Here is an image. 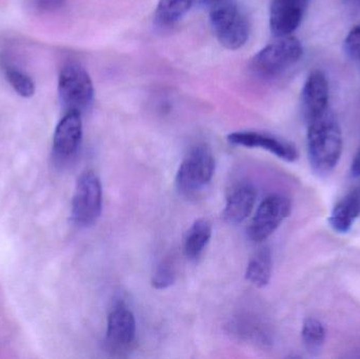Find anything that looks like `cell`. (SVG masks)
I'll return each instance as SVG.
<instances>
[{
	"mask_svg": "<svg viewBox=\"0 0 360 359\" xmlns=\"http://www.w3.org/2000/svg\"><path fill=\"white\" fill-rule=\"evenodd\" d=\"M82 139V114L70 111L57 124L53 138V150L59 158L72 157L79 149Z\"/></svg>",
	"mask_w": 360,
	"mask_h": 359,
	"instance_id": "7c38bea8",
	"label": "cell"
},
{
	"mask_svg": "<svg viewBox=\"0 0 360 359\" xmlns=\"http://www.w3.org/2000/svg\"><path fill=\"white\" fill-rule=\"evenodd\" d=\"M351 175L354 178H359L360 177V149L355 155L352 164H351Z\"/></svg>",
	"mask_w": 360,
	"mask_h": 359,
	"instance_id": "7402d4cb",
	"label": "cell"
},
{
	"mask_svg": "<svg viewBox=\"0 0 360 359\" xmlns=\"http://www.w3.org/2000/svg\"><path fill=\"white\" fill-rule=\"evenodd\" d=\"M347 1L353 4V6H360V0H347Z\"/></svg>",
	"mask_w": 360,
	"mask_h": 359,
	"instance_id": "cb8c5ba5",
	"label": "cell"
},
{
	"mask_svg": "<svg viewBox=\"0 0 360 359\" xmlns=\"http://www.w3.org/2000/svg\"><path fill=\"white\" fill-rule=\"evenodd\" d=\"M311 0H272L271 31L277 37L291 35L302 23Z\"/></svg>",
	"mask_w": 360,
	"mask_h": 359,
	"instance_id": "30bf717a",
	"label": "cell"
},
{
	"mask_svg": "<svg viewBox=\"0 0 360 359\" xmlns=\"http://www.w3.org/2000/svg\"><path fill=\"white\" fill-rule=\"evenodd\" d=\"M302 343L307 351L317 355L323 349L326 341V330L321 320L316 318H307L302 325Z\"/></svg>",
	"mask_w": 360,
	"mask_h": 359,
	"instance_id": "ac0fdd59",
	"label": "cell"
},
{
	"mask_svg": "<svg viewBox=\"0 0 360 359\" xmlns=\"http://www.w3.org/2000/svg\"><path fill=\"white\" fill-rule=\"evenodd\" d=\"M257 192L251 183H241L229 192L224 209V218L231 225L243 223L255 206Z\"/></svg>",
	"mask_w": 360,
	"mask_h": 359,
	"instance_id": "4fadbf2b",
	"label": "cell"
},
{
	"mask_svg": "<svg viewBox=\"0 0 360 359\" xmlns=\"http://www.w3.org/2000/svg\"><path fill=\"white\" fill-rule=\"evenodd\" d=\"M345 51L353 59H360V23L355 25L345 40Z\"/></svg>",
	"mask_w": 360,
	"mask_h": 359,
	"instance_id": "44dd1931",
	"label": "cell"
},
{
	"mask_svg": "<svg viewBox=\"0 0 360 359\" xmlns=\"http://www.w3.org/2000/svg\"><path fill=\"white\" fill-rule=\"evenodd\" d=\"M219 1H221V0H194V2L201 4V6H207V8H211L212 6H215V4H217Z\"/></svg>",
	"mask_w": 360,
	"mask_h": 359,
	"instance_id": "603a6c76",
	"label": "cell"
},
{
	"mask_svg": "<svg viewBox=\"0 0 360 359\" xmlns=\"http://www.w3.org/2000/svg\"><path fill=\"white\" fill-rule=\"evenodd\" d=\"M272 268L271 251L268 248L260 249L248 263L245 278L254 286L264 288L270 282Z\"/></svg>",
	"mask_w": 360,
	"mask_h": 359,
	"instance_id": "2e32d148",
	"label": "cell"
},
{
	"mask_svg": "<svg viewBox=\"0 0 360 359\" xmlns=\"http://www.w3.org/2000/svg\"><path fill=\"white\" fill-rule=\"evenodd\" d=\"M214 35L228 50H238L249 39L250 27L234 0H221L210 11Z\"/></svg>",
	"mask_w": 360,
	"mask_h": 359,
	"instance_id": "3957f363",
	"label": "cell"
},
{
	"mask_svg": "<svg viewBox=\"0 0 360 359\" xmlns=\"http://www.w3.org/2000/svg\"><path fill=\"white\" fill-rule=\"evenodd\" d=\"M136 334V320L132 310L124 301H118L108 316L105 349L112 355H122L133 349Z\"/></svg>",
	"mask_w": 360,
	"mask_h": 359,
	"instance_id": "52a82bcc",
	"label": "cell"
},
{
	"mask_svg": "<svg viewBox=\"0 0 360 359\" xmlns=\"http://www.w3.org/2000/svg\"><path fill=\"white\" fill-rule=\"evenodd\" d=\"M304 48L297 38L285 36L257 53L250 67L262 78H274L285 73L302 58Z\"/></svg>",
	"mask_w": 360,
	"mask_h": 359,
	"instance_id": "277c9868",
	"label": "cell"
},
{
	"mask_svg": "<svg viewBox=\"0 0 360 359\" xmlns=\"http://www.w3.org/2000/svg\"><path fill=\"white\" fill-rule=\"evenodd\" d=\"M103 210V187L96 173L86 171L76 183L72 200V219L82 228L96 223Z\"/></svg>",
	"mask_w": 360,
	"mask_h": 359,
	"instance_id": "8992f818",
	"label": "cell"
},
{
	"mask_svg": "<svg viewBox=\"0 0 360 359\" xmlns=\"http://www.w3.org/2000/svg\"><path fill=\"white\" fill-rule=\"evenodd\" d=\"M360 214V192H351L336 204L329 218L330 226L338 233L350 231L355 219Z\"/></svg>",
	"mask_w": 360,
	"mask_h": 359,
	"instance_id": "5bb4252c",
	"label": "cell"
},
{
	"mask_svg": "<svg viewBox=\"0 0 360 359\" xmlns=\"http://www.w3.org/2000/svg\"><path fill=\"white\" fill-rule=\"evenodd\" d=\"M194 0H160L155 11V21L160 27H170L190 10Z\"/></svg>",
	"mask_w": 360,
	"mask_h": 359,
	"instance_id": "e0dca14e",
	"label": "cell"
},
{
	"mask_svg": "<svg viewBox=\"0 0 360 359\" xmlns=\"http://www.w3.org/2000/svg\"><path fill=\"white\" fill-rule=\"evenodd\" d=\"M59 98L67 112L82 114L92 107L94 86L88 72L76 63L63 67L58 78Z\"/></svg>",
	"mask_w": 360,
	"mask_h": 359,
	"instance_id": "5b68a950",
	"label": "cell"
},
{
	"mask_svg": "<svg viewBox=\"0 0 360 359\" xmlns=\"http://www.w3.org/2000/svg\"><path fill=\"white\" fill-rule=\"evenodd\" d=\"M212 237V226L207 219L195 221L186 232L184 251L186 259L197 261L207 248Z\"/></svg>",
	"mask_w": 360,
	"mask_h": 359,
	"instance_id": "9a60e30c",
	"label": "cell"
},
{
	"mask_svg": "<svg viewBox=\"0 0 360 359\" xmlns=\"http://www.w3.org/2000/svg\"><path fill=\"white\" fill-rule=\"evenodd\" d=\"M228 141L239 147L260 148L288 162H296L300 157V153L293 143L268 133L240 131L229 135Z\"/></svg>",
	"mask_w": 360,
	"mask_h": 359,
	"instance_id": "9c48e42d",
	"label": "cell"
},
{
	"mask_svg": "<svg viewBox=\"0 0 360 359\" xmlns=\"http://www.w3.org/2000/svg\"><path fill=\"white\" fill-rule=\"evenodd\" d=\"M176 280V270L172 261H162L154 272L152 276V286L158 290H165V289L170 288L174 285Z\"/></svg>",
	"mask_w": 360,
	"mask_h": 359,
	"instance_id": "d6986e66",
	"label": "cell"
},
{
	"mask_svg": "<svg viewBox=\"0 0 360 359\" xmlns=\"http://www.w3.org/2000/svg\"><path fill=\"white\" fill-rule=\"evenodd\" d=\"M6 79L20 96L29 98L35 94V84L27 74L16 69H8Z\"/></svg>",
	"mask_w": 360,
	"mask_h": 359,
	"instance_id": "ffe728a7",
	"label": "cell"
},
{
	"mask_svg": "<svg viewBox=\"0 0 360 359\" xmlns=\"http://www.w3.org/2000/svg\"><path fill=\"white\" fill-rule=\"evenodd\" d=\"M309 162L319 176L330 174L338 166L342 153V133L335 116L328 110L309 122Z\"/></svg>",
	"mask_w": 360,
	"mask_h": 359,
	"instance_id": "6da1fadb",
	"label": "cell"
},
{
	"mask_svg": "<svg viewBox=\"0 0 360 359\" xmlns=\"http://www.w3.org/2000/svg\"><path fill=\"white\" fill-rule=\"evenodd\" d=\"M291 200L281 194L266 196L258 206L255 215L248 228V236L254 242H264L270 237L289 216Z\"/></svg>",
	"mask_w": 360,
	"mask_h": 359,
	"instance_id": "ba28073f",
	"label": "cell"
},
{
	"mask_svg": "<svg viewBox=\"0 0 360 359\" xmlns=\"http://www.w3.org/2000/svg\"><path fill=\"white\" fill-rule=\"evenodd\" d=\"M329 82L323 72L315 70L307 78L302 93V113L307 122H311L328 111Z\"/></svg>",
	"mask_w": 360,
	"mask_h": 359,
	"instance_id": "8fae6325",
	"label": "cell"
},
{
	"mask_svg": "<svg viewBox=\"0 0 360 359\" xmlns=\"http://www.w3.org/2000/svg\"><path fill=\"white\" fill-rule=\"evenodd\" d=\"M215 173V158L207 145H194L186 153L177 171V190L186 197H193L207 187Z\"/></svg>",
	"mask_w": 360,
	"mask_h": 359,
	"instance_id": "7a4b0ae2",
	"label": "cell"
}]
</instances>
